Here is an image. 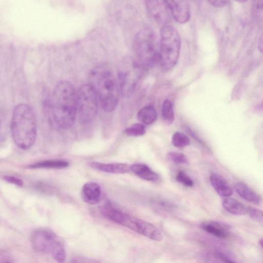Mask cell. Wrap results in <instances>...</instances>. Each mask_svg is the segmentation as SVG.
<instances>
[{
	"mask_svg": "<svg viewBox=\"0 0 263 263\" xmlns=\"http://www.w3.org/2000/svg\"><path fill=\"white\" fill-rule=\"evenodd\" d=\"M69 166V163L63 160H47L39 162L29 166L31 168H64Z\"/></svg>",
	"mask_w": 263,
	"mask_h": 263,
	"instance_id": "20",
	"label": "cell"
},
{
	"mask_svg": "<svg viewBox=\"0 0 263 263\" xmlns=\"http://www.w3.org/2000/svg\"><path fill=\"white\" fill-rule=\"evenodd\" d=\"M259 243L263 248V238L259 240Z\"/></svg>",
	"mask_w": 263,
	"mask_h": 263,
	"instance_id": "32",
	"label": "cell"
},
{
	"mask_svg": "<svg viewBox=\"0 0 263 263\" xmlns=\"http://www.w3.org/2000/svg\"><path fill=\"white\" fill-rule=\"evenodd\" d=\"M10 129L13 140L19 148L26 150L33 145L36 136V121L30 106L22 103L15 107Z\"/></svg>",
	"mask_w": 263,
	"mask_h": 263,
	"instance_id": "3",
	"label": "cell"
},
{
	"mask_svg": "<svg viewBox=\"0 0 263 263\" xmlns=\"http://www.w3.org/2000/svg\"><path fill=\"white\" fill-rule=\"evenodd\" d=\"M209 2L213 6L216 7H222L226 6L229 1H220V0H212L210 1Z\"/></svg>",
	"mask_w": 263,
	"mask_h": 263,
	"instance_id": "29",
	"label": "cell"
},
{
	"mask_svg": "<svg viewBox=\"0 0 263 263\" xmlns=\"http://www.w3.org/2000/svg\"><path fill=\"white\" fill-rule=\"evenodd\" d=\"M218 256L219 258H220L221 260H222L224 262L226 263H235L233 261L229 259L227 257L224 256L223 254H222L221 253H218Z\"/></svg>",
	"mask_w": 263,
	"mask_h": 263,
	"instance_id": "31",
	"label": "cell"
},
{
	"mask_svg": "<svg viewBox=\"0 0 263 263\" xmlns=\"http://www.w3.org/2000/svg\"><path fill=\"white\" fill-rule=\"evenodd\" d=\"M211 184L220 196L228 197L232 194L233 190L227 180L221 175L213 173L210 177Z\"/></svg>",
	"mask_w": 263,
	"mask_h": 263,
	"instance_id": "15",
	"label": "cell"
},
{
	"mask_svg": "<svg viewBox=\"0 0 263 263\" xmlns=\"http://www.w3.org/2000/svg\"><path fill=\"white\" fill-rule=\"evenodd\" d=\"M49 120L57 129L71 127L77 117L76 91L68 81H61L55 86L47 106Z\"/></svg>",
	"mask_w": 263,
	"mask_h": 263,
	"instance_id": "1",
	"label": "cell"
},
{
	"mask_svg": "<svg viewBox=\"0 0 263 263\" xmlns=\"http://www.w3.org/2000/svg\"><path fill=\"white\" fill-rule=\"evenodd\" d=\"M89 165L92 168L110 174H126L131 171V165L125 163H104L92 162Z\"/></svg>",
	"mask_w": 263,
	"mask_h": 263,
	"instance_id": "13",
	"label": "cell"
},
{
	"mask_svg": "<svg viewBox=\"0 0 263 263\" xmlns=\"http://www.w3.org/2000/svg\"><path fill=\"white\" fill-rule=\"evenodd\" d=\"M143 69L135 60H128L125 66L118 74L121 93L124 96L130 95L134 91Z\"/></svg>",
	"mask_w": 263,
	"mask_h": 263,
	"instance_id": "8",
	"label": "cell"
},
{
	"mask_svg": "<svg viewBox=\"0 0 263 263\" xmlns=\"http://www.w3.org/2000/svg\"><path fill=\"white\" fill-rule=\"evenodd\" d=\"M120 225L153 240L160 241L163 239L162 233L154 225L145 220L132 217L126 213Z\"/></svg>",
	"mask_w": 263,
	"mask_h": 263,
	"instance_id": "9",
	"label": "cell"
},
{
	"mask_svg": "<svg viewBox=\"0 0 263 263\" xmlns=\"http://www.w3.org/2000/svg\"><path fill=\"white\" fill-rule=\"evenodd\" d=\"M172 143L175 147L182 148L189 145L190 143V140L184 134L176 132L172 136Z\"/></svg>",
	"mask_w": 263,
	"mask_h": 263,
	"instance_id": "22",
	"label": "cell"
},
{
	"mask_svg": "<svg viewBox=\"0 0 263 263\" xmlns=\"http://www.w3.org/2000/svg\"><path fill=\"white\" fill-rule=\"evenodd\" d=\"M69 263H99L95 260L83 257H78L73 259Z\"/></svg>",
	"mask_w": 263,
	"mask_h": 263,
	"instance_id": "28",
	"label": "cell"
},
{
	"mask_svg": "<svg viewBox=\"0 0 263 263\" xmlns=\"http://www.w3.org/2000/svg\"><path fill=\"white\" fill-rule=\"evenodd\" d=\"M176 180L183 185L192 187L194 182L192 179L188 176V175L183 171H179L176 176Z\"/></svg>",
	"mask_w": 263,
	"mask_h": 263,
	"instance_id": "25",
	"label": "cell"
},
{
	"mask_svg": "<svg viewBox=\"0 0 263 263\" xmlns=\"http://www.w3.org/2000/svg\"><path fill=\"white\" fill-rule=\"evenodd\" d=\"M248 214L252 219L263 227V210L249 206Z\"/></svg>",
	"mask_w": 263,
	"mask_h": 263,
	"instance_id": "24",
	"label": "cell"
},
{
	"mask_svg": "<svg viewBox=\"0 0 263 263\" xmlns=\"http://www.w3.org/2000/svg\"><path fill=\"white\" fill-rule=\"evenodd\" d=\"M234 188L236 193L244 200L255 204L260 203V196L245 183L237 182L235 184Z\"/></svg>",
	"mask_w": 263,
	"mask_h": 263,
	"instance_id": "16",
	"label": "cell"
},
{
	"mask_svg": "<svg viewBox=\"0 0 263 263\" xmlns=\"http://www.w3.org/2000/svg\"><path fill=\"white\" fill-rule=\"evenodd\" d=\"M258 49L260 52L263 54V32L260 36L258 42Z\"/></svg>",
	"mask_w": 263,
	"mask_h": 263,
	"instance_id": "30",
	"label": "cell"
},
{
	"mask_svg": "<svg viewBox=\"0 0 263 263\" xmlns=\"http://www.w3.org/2000/svg\"><path fill=\"white\" fill-rule=\"evenodd\" d=\"M137 118L141 123L149 125L156 120L157 113L153 106H146L139 111L137 114Z\"/></svg>",
	"mask_w": 263,
	"mask_h": 263,
	"instance_id": "19",
	"label": "cell"
},
{
	"mask_svg": "<svg viewBox=\"0 0 263 263\" xmlns=\"http://www.w3.org/2000/svg\"><path fill=\"white\" fill-rule=\"evenodd\" d=\"M131 171L140 178L146 181L155 182L159 179V176L156 172L142 163L131 165Z\"/></svg>",
	"mask_w": 263,
	"mask_h": 263,
	"instance_id": "18",
	"label": "cell"
},
{
	"mask_svg": "<svg viewBox=\"0 0 263 263\" xmlns=\"http://www.w3.org/2000/svg\"><path fill=\"white\" fill-rule=\"evenodd\" d=\"M4 179L7 182L13 184L18 186H22L23 185V181L22 179L11 176H6L4 177Z\"/></svg>",
	"mask_w": 263,
	"mask_h": 263,
	"instance_id": "27",
	"label": "cell"
},
{
	"mask_svg": "<svg viewBox=\"0 0 263 263\" xmlns=\"http://www.w3.org/2000/svg\"><path fill=\"white\" fill-rule=\"evenodd\" d=\"M3 263H13V262H12L11 260H6L4 261V262Z\"/></svg>",
	"mask_w": 263,
	"mask_h": 263,
	"instance_id": "33",
	"label": "cell"
},
{
	"mask_svg": "<svg viewBox=\"0 0 263 263\" xmlns=\"http://www.w3.org/2000/svg\"><path fill=\"white\" fill-rule=\"evenodd\" d=\"M90 80L102 109L106 112L114 111L121 91L118 79L113 71L106 66H98L92 70Z\"/></svg>",
	"mask_w": 263,
	"mask_h": 263,
	"instance_id": "2",
	"label": "cell"
},
{
	"mask_svg": "<svg viewBox=\"0 0 263 263\" xmlns=\"http://www.w3.org/2000/svg\"><path fill=\"white\" fill-rule=\"evenodd\" d=\"M77 116L83 124L89 123L97 116L99 103L90 83L83 84L76 91Z\"/></svg>",
	"mask_w": 263,
	"mask_h": 263,
	"instance_id": "7",
	"label": "cell"
},
{
	"mask_svg": "<svg viewBox=\"0 0 263 263\" xmlns=\"http://www.w3.org/2000/svg\"><path fill=\"white\" fill-rule=\"evenodd\" d=\"M145 3L151 16L158 23L164 26L171 22L172 17L166 1L148 0Z\"/></svg>",
	"mask_w": 263,
	"mask_h": 263,
	"instance_id": "10",
	"label": "cell"
},
{
	"mask_svg": "<svg viewBox=\"0 0 263 263\" xmlns=\"http://www.w3.org/2000/svg\"><path fill=\"white\" fill-rule=\"evenodd\" d=\"M167 157L171 161L176 163H186L187 162V158L182 153L171 152L168 153Z\"/></svg>",
	"mask_w": 263,
	"mask_h": 263,
	"instance_id": "26",
	"label": "cell"
},
{
	"mask_svg": "<svg viewBox=\"0 0 263 263\" xmlns=\"http://www.w3.org/2000/svg\"><path fill=\"white\" fill-rule=\"evenodd\" d=\"M160 61L166 70L172 69L177 63L181 48V39L173 26H163L160 30Z\"/></svg>",
	"mask_w": 263,
	"mask_h": 263,
	"instance_id": "6",
	"label": "cell"
},
{
	"mask_svg": "<svg viewBox=\"0 0 263 263\" xmlns=\"http://www.w3.org/2000/svg\"><path fill=\"white\" fill-rule=\"evenodd\" d=\"M172 17L180 24L187 23L190 18L189 4L186 1H166Z\"/></svg>",
	"mask_w": 263,
	"mask_h": 263,
	"instance_id": "11",
	"label": "cell"
},
{
	"mask_svg": "<svg viewBox=\"0 0 263 263\" xmlns=\"http://www.w3.org/2000/svg\"><path fill=\"white\" fill-rule=\"evenodd\" d=\"M146 132L145 127L140 123H135L127 127L124 133L128 136L137 137L142 136Z\"/></svg>",
	"mask_w": 263,
	"mask_h": 263,
	"instance_id": "23",
	"label": "cell"
},
{
	"mask_svg": "<svg viewBox=\"0 0 263 263\" xmlns=\"http://www.w3.org/2000/svg\"><path fill=\"white\" fill-rule=\"evenodd\" d=\"M133 49L134 60L143 69L152 67L160 61V45L155 32L150 27H145L137 32Z\"/></svg>",
	"mask_w": 263,
	"mask_h": 263,
	"instance_id": "4",
	"label": "cell"
},
{
	"mask_svg": "<svg viewBox=\"0 0 263 263\" xmlns=\"http://www.w3.org/2000/svg\"><path fill=\"white\" fill-rule=\"evenodd\" d=\"M30 241L33 248L40 252L50 254L59 263L66 258L65 246L61 239L52 231L40 228L34 231Z\"/></svg>",
	"mask_w": 263,
	"mask_h": 263,
	"instance_id": "5",
	"label": "cell"
},
{
	"mask_svg": "<svg viewBox=\"0 0 263 263\" xmlns=\"http://www.w3.org/2000/svg\"><path fill=\"white\" fill-rule=\"evenodd\" d=\"M201 228L207 233L220 238H227L230 235V226L223 222L209 220L203 222Z\"/></svg>",
	"mask_w": 263,
	"mask_h": 263,
	"instance_id": "12",
	"label": "cell"
},
{
	"mask_svg": "<svg viewBox=\"0 0 263 263\" xmlns=\"http://www.w3.org/2000/svg\"><path fill=\"white\" fill-rule=\"evenodd\" d=\"M162 118L163 122L166 125H171L174 121L175 114L172 102L165 100L162 104L161 110Z\"/></svg>",
	"mask_w": 263,
	"mask_h": 263,
	"instance_id": "21",
	"label": "cell"
},
{
	"mask_svg": "<svg viewBox=\"0 0 263 263\" xmlns=\"http://www.w3.org/2000/svg\"><path fill=\"white\" fill-rule=\"evenodd\" d=\"M81 196L86 203L89 204H96L101 199V187L96 182H87L83 185L82 188Z\"/></svg>",
	"mask_w": 263,
	"mask_h": 263,
	"instance_id": "14",
	"label": "cell"
},
{
	"mask_svg": "<svg viewBox=\"0 0 263 263\" xmlns=\"http://www.w3.org/2000/svg\"><path fill=\"white\" fill-rule=\"evenodd\" d=\"M222 206L228 212L235 215L248 214L249 206H247L236 199L225 197L222 200Z\"/></svg>",
	"mask_w": 263,
	"mask_h": 263,
	"instance_id": "17",
	"label": "cell"
}]
</instances>
